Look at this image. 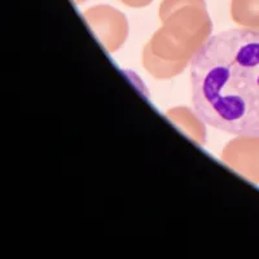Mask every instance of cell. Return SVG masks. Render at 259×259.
Listing matches in <instances>:
<instances>
[{
  "label": "cell",
  "mask_w": 259,
  "mask_h": 259,
  "mask_svg": "<svg viewBox=\"0 0 259 259\" xmlns=\"http://www.w3.org/2000/svg\"><path fill=\"white\" fill-rule=\"evenodd\" d=\"M194 112L233 135H259V30L214 35L191 62Z\"/></svg>",
  "instance_id": "1"
},
{
  "label": "cell",
  "mask_w": 259,
  "mask_h": 259,
  "mask_svg": "<svg viewBox=\"0 0 259 259\" xmlns=\"http://www.w3.org/2000/svg\"><path fill=\"white\" fill-rule=\"evenodd\" d=\"M161 29L148 43L152 52L170 62H192L210 39L212 24L205 0H162Z\"/></svg>",
  "instance_id": "2"
},
{
  "label": "cell",
  "mask_w": 259,
  "mask_h": 259,
  "mask_svg": "<svg viewBox=\"0 0 259 259\" xmlns=\"http://www.w3.org/2000/svg\"><path fill=\"white\" fill-rule=\"evenodd\" d=\"M83 17L109 53L117 52L124 45L128 35V21L121 11L110 6H95L85 9Z\"/></svg>",
  "instance_id": "3"
},
{
  "label": "cell",
  "mask_w": 259,
  "mask_h": 259,
  "mask_svg": "<svg viewBox=\"0 0 259 259\" xmlns=\"http://www.w3.org/2000/svg\"><path fill=\"white\" fill-rule=\"evenodd\" d=\"M222 161L253 183H259V135H239L222 152Z\"/></svg>",
  "instance_id": "4"
},
{
  "label": "cell",
  "mask_w": 259,
  "mask_h": 259,
  "mask_svg": "<svg viewBox=\"0 0 259 259\" xmlns=\"http://www.w3.org/2000/svg\"><path fill=\"white\" fill-rule=\"evenodd\" d=\"M166 117L170 119L178 128H180L193 142L200 145L206 143V128L205 122L201 119L197 113H193L188 108H172L166 112Z\"/></svg>",
  "instance_id": "5"
},
{
  "label": "cell",
  "mask_w": 259,
  "mask_h": 259,
  "mask_svg": "<svg viewBox=\"0 0 259 259\" xmlns=\"http://www.w3.org/2000/svg\"><path fill=\"white\" fill-rule=\"evenodd\" d=\"M143 65L152 77L158 78V79H167V78L175 77L188 66V64H184V62H170L159 59L149 50L148 46H145L144 51H143Z\"/></svg>",
  "instance_id": "6"
},
{
  "label": "cell",
  "mask_w": 259,
  "mask_h": 259,
  "mask_svg": "<svg viewBox=\"0 0 259 259\" xmlns=\"http://www.w3.org/2000/svg\"><path fill=\"white\" fill-rule=\"evenodd\" d=\"M231 17L240 26L259 30V0H232Z\"/></svg>",
  "instance_id": "7"
},
{
  "label": "cell",
  "mask_w": 259,
  "mask_h": 259,
  "mask_svg": "<svg viewBox=\"0 0 259 259\" xmlns=\"http://www.w3.org/2000/svg\"><path fill=\"white\" fill-rule=\"evenodd\" d=\"M119 2L131 8H144V7L149 6L153 0H119Z\"/></svg>",
  "instance_id": "8"
},
{
  "label": "cell",
  "mask_w": 259,
  "mask_h": 259,
  "mask_svg": "<svg viewBox=\"0 0 259 259\" xmlns=\"http://www.w3.org/2000/svg\"><path fill=\"white\" fill-rule=\"evenodd\" d=\"M73 2L75 4H82V3H84V2H87V0H73Z\"/></svg>",
  "instance_id": "9"
}]
</instances>
